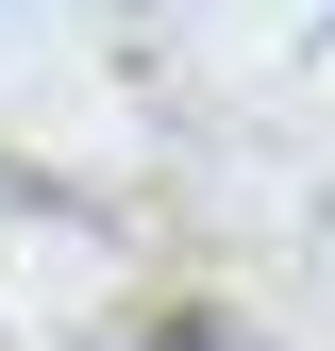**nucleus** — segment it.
Masks as SVG:
<instances>
[{
  "instance_id": "nucleus-1",
  "label": "nucleus",
  "mask_w": 335,
  "mask_h": 351,
  "mask_svg": "<svg viewBox=\"0 0 335 351\" xmlns=\"http://www.w3.org/2000/svg\"><path fill=\"white\" fill-rule=\"evenodd\" d=\"M151 351H251V335H235V318H168Z\"/></svg>"
}]
</instances>
